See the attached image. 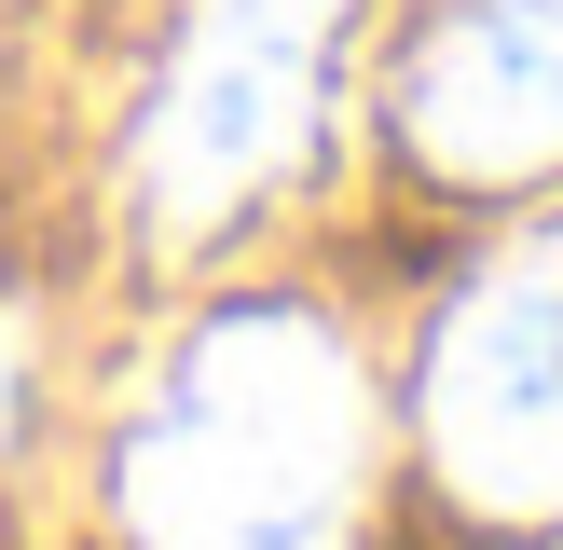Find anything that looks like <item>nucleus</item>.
<instances>
[{
	"instance_id": "f03ea898",
	"label": "nucleus",
	"mask_w": 563,
	"mask_h": 550,
	"mask_svg": "<svg viewBox=\"0 0 563 550\" xmlns=\"http://www.w3.org/2000/svg\"><path fill=\"white\" fill-rule=\"evenodd\" d=\"M330 28H344V0H192L179 14V55L137 110V220L165 248L220 234L275 165H302Z\"/></svg>"
},
{
	"instance_id": "20e7f679",
	"label": "nucleus",
	"mask_w": 563,
	"mask_h": 550,
	"mask_svg": "<svg viewBox=\"0 0 563 550\" xmlns=\"http://www.w3.org/2000/svg\"><path fill=\"white\" fill-rule=\"evenodd\" d=\"M399 138L440 179L563 165V0H454L399 69Z\"/></svg>"
},
{
	"instance_id": "39448f33",
	"label": "nucleus",
	"mask_w": 563,
	"mask_h": 550,
	"mask_svg": "<svg viewBox=\"0 0 563 550\" xmlns=\"http://www.w3.org/2000/svg\"><path fill=\"white\" fill-rule=\"evenodd\" d=\"M0 427H14V330H0Z\"/></svg>"
},
{
	"instance_id": "7ed1b4c3",
	"label": "nucleus",
	"mask_w": 563,
	"mask_h": 550,
	"mask_svg": "<svg viewBox=\"0 0 563 550\" xmlns=\"http://www.w3.org/2000/svg\"><path fill=\"white\" fill-rule=\"evenodd\" d=\"M427 454L467 509H563V234L495 262L427 344Z\"/></svg>"
},
{
	"instance_id": "f257e3e1",
	"label": "nucleus",
	"mask_w": 563,
	"mask_h": 550,
	"mask_svg": "<svg viewBox=\"0 0 563 550\" xmlns=\"http://www.w3.org/2000/svg\"><path fill=\"white\" fill-rule=\"evenodd\" d=\"M357 372L317 317H220L124 427L137 550H344L357 522Z\"/></svg>"
}]
</instances>
